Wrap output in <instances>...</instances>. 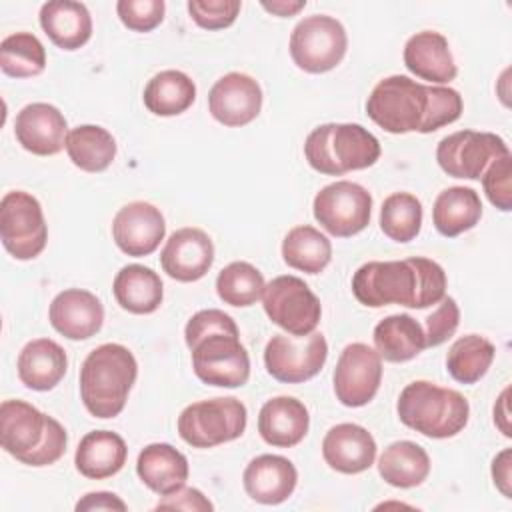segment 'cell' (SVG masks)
I'll return each mask as SVG.
<instances>
[{
  "label": "cell",
  "mask_w": 512,
  "mask_h": 512,
  "mask_svg": "<svg viewBox=\"0 0 512 512\" xmlns=\"http://www.w3.org/2000/svg\"><path fill=\"white\" fill-rule=\"evenodd\" d=\"M240 0H190L188 14L204 30L228 28L240 14Z\"/></svg>",
  "instance_id": "43"
},
{
  "label": "cell",
  "mask_w": 512,
  "mask_h": 512,
  "mask_svg": "<svg viewBox=\"0 0 512 512\" xmlns=\"http://www.w3.org/2000/svg\"><path fill=\"white\" fill-rule=\"evenodd\" d=\"M242 484L254 502L276 506L292 496L298 484V470L284 456L260 454L244 468Z\"/></svg>",
  "instance_id": "21"
},
{
  "label": "cell",
  "mask_w": 512,
  "mask_h": 512,
  "mask_svg": "<svg viewBox=\"0 0 512 512\" xmlns=\"http://www.w3.org/2000/svg\"><path fill=\"white\" fill-rule=\"evenodd\" d=\"M40 26L62 50H78L92 36V16L82 2L50 0L40 8Z\"/></svg>",
  "instance_id": "27"
},
{
  "label": "cell",
  "mask_w": 512,
  "mask_h": 512,
  "mask_svg": "<svg viewBox=\"0 0 512 512\" xmlns=\"http://www.w3.org/2000/svg\"><path fill=\"white\" fill-rule=\"evenodd\" d=\"M14 134L26 152L54 156L66 148L68 124L56 106L48 102H32L16 114Z\"/></svg>",
  "instance_id": "19"
},
{
  "label": "cell",
  "mask_w": 512,
  "mask_h": 512,
  "mask_svg": "<svg viewBox=\"0 0 512 512\" xmlns=\"http://www.w3.org/2000/svg\"><path fill=\"white\" fill-rule=\"evenodd\" d=\"M374 346L386 362H408L426 348V336L410 314H390L374 326Z\"/></svg>",
  "instance_id": "31"
},
{
  "label": "cell",
  "mask_w": 512,
  "mask_h": 512,
  "mask_svg": "<svg viewBox=\"0 0 512 512\" xmlns=\"http://www.w3.org/2000/svg\"><path fill=\"white\" fill-rule=\"evenodd\" d=\"M260 4H262L264 10H268V12L274 14V16L290 18V16L298 14V12L306 6V0H272V2L262 0Z\"/></svg>",
  "instance_id": "49"
},
{
  "label": "cell",
  "mask_w": 512,
  "mask_h": 512,
  "mask_svg": "<svg viewBox=\"0 0 512 512\" xmlns=\"http://www.w3.org/2000/svg\"><path fill=\"white\" fill-rule=\"evenodd\" d=\"M380 142L360 124L328 122L316 126L304 142L308 164L326 176H342L378 162Z\"/></svg>",
  "instance_id": "5"
},
{
  "label": "cell",
  "mask_w": 512,
  "mask_h": 512,
  "mask_svg": "<svg viewBox=\"0 0 512 512\" xmlns=\"http://www.w3.org/2000/svg\"><path fill=\"white\" fill-rule=\"evenodd\" d=\"M166 12L164 0H118L116 14L120 22L134 32H150L162 24Z\"/></svg>",
  "instance_id": "42"
},
{
  "label": "cell",
  "mask_w": 512,
  "mask_h": 512,
  "mask_svg": "<svg viewBox=\"0 0 512 512\" xmlns=\"http://www.w3.org/2000/svg\"><path fill=\"white\" fill-rule=\"evenodd\" d=\"M214 244L200 228H180L170 234L162 252V270L178 282H196L212 268Z\"/></svg>",
  "instance_id": "18"
},
{
  "label": "cell",
  "mask_w": 512,
  "mask_h": 512,
  "mask_svg": "<svg viewBox=\"0 0 512 512\" xmlns=\"http://www.w3.org/2000/svg\"><path fill=\"white\" fill-rule=\"evenodd\" d=\"M352 294L368 308L400 304L422 310L446 296V272L438 262L424 256L372 260L354 272Z\"/></svg>",
  "instance_id": "1"
},
{
  "label": "cell",
  "mask_w": 512,
  "mask_h": 512,
  "mask_svg": "<svg viewBox=\"0 0 512 512\" xmlns=\"http://www.w3.org/2000/svg\"><path fill=\"white\" fill-rule=\"evenodd\" d=\"M66 152L76 168L84 172H102L116 158V140L102 126L82 124L68 132Z\"/></svg>",
  "instance_id": "34"
},
{
  "label": "cell",
  "mask_w": 512,
  "mask_h": 512,
  "mask_svg": "<svg viewBox=\"0 0 512 512\" xmlns=\"http://www.w3.org/2000/svg\"><path fill=\"white\" fill-rule=\"evenodd\" d=\"M164 234L166 222L160 208L144 200L124 204L112 220L116 246L134 258L150 256L164 240Z\"/></svg>",
  "instance_id": "17"
},
{
  "label": "cell",
  "mask_w": 512,
  "mask_h": 512,
  "mask_svg": "<svg viewBox=\"0 0 512 512\" xmlns=\"http://www.w3.org/2000/svg\"><path fill=\"white\" fill-rule=\"evenodd\" d=\"M246 406L234 396H216L188 404L178 416V434L192 448H214L240 438L246 430Z\"/></svg>",
  "instance_id": "7"
},
{
  "label": "cell",
  "mask_w": 512,
  "mask_h": 512,
  "mask_svg": "<svg viewBox=\"0 0 512 512\" xmlns=\"http://www.w3.org/2000/svg\"><path fill=\"white\" fill-rule=\"evenodd\" d=\"M508 388L500 394V398H498V402H496V406H494V424L502 430V434L506 436V438H510L512 436V432H510V426H508Z\"/></svg>",
  "instance_id": "50"
},
{
  "label": "cell",
  "mask_w": 512,
  "mask_h": 512,
  "mask_svg": "<svg viewBox=\"0 0 512 512\" xmlns=\"http://www.w3.org/2000/svg\"><path fill=\"white\" fill-rule=\"evenodd\" d=\"M136 474L158 496L180 490L190 474L186 456L166 442H154L140 450Z\"/></svg>",
  "instance_id": "26"
},
{
  "label": "cell",
  "mask_w": 512,
  "mask_h": 512,
  "mask_svg": "<svg viewBox=\"0 0 512 512\" xmlns=\"http://www.w3.org/2000/svg\"><path fill=\"white\" fill-rule=\"evenodd\" d=\"M282 258L294 270L320 274L332 260V244L310 224L294 226L282 240Z\"/></svg>",
  "instance_id": "35"
},
{
  "label": "cell",
  "mask_w": 512,
  "mask_h": 512,
  "mask_svg": "<svg viewBox=\"0 0 512 512\" xmlns=\"http://www.w3.org/2000/svg\"><path fill=\"white\" fill-rule=\"evenodd\" d=\"M422 202L410 192H394L380 208V230L394 242L406 244L420 234Z\"/></svg>",
  "instance_id": "38"
},
{
  "label": "cell",
  "mask_w": 512,
  "mask_h": 512,
  "mask_svg": "<svg viewBox=\"0 0 512 512\" xmlns=\"http://www.w3.org/2000/svg\"><path fill=\"white\" fill-rule=\"evenodd\" d=\"M0 444L26 466H50L58 462L68 444L64 426L24 400L0 404Z\"/></svg>",
  "instance_id": "2"
},
{
  "label": "cell",
  "mask_w": 512,
  "mask_h": 512,
  "mask_svg": "<svg viewBox=\"0 0 512 512\" xmlns=\"http://www.w3.org/2000/svg\"><path fill=\"white\" fill-rule=\"evenodd\" d=\"M112 292L122 310L132 314H152L162 304L164 284L152 268L128 264L114 276Z\"/></svg>",
  "instance_id": "29"
},
{
  "label": "cell",
  "mask_w": 512,
  "mask_h": 512,
  "mask_svg": "<svg viewBox=\"0 0 512 512\" xmlns=\"http://www.w3.org/2000/svg\"><path fill=\"white\" fill-rule=\"evenodd\" d=\"M378 472L382 480L394 488H414L428 478L430 456L420 444L398 440L380 454Z\"/></svg>",
  "instance_id": "32"
},
{
  "label": "cell",
  "mask_w": 512,
  "mask_h": 512,
  "mask_svg": "<svg viewBox=\"0 0 512 512\" xmlns=\"http://www.w3.org/2000/svg\"><path fill=\"white\" fill-rule=\"evenodd\" d=\"M144 106L156 116H178L196 100V84L180 70L154 74L144 88Z\"/></svg>",
  "instance_id": "33"
},
{
  "label": "cell",
  "mask_w": 512,
  "mask_h": 512,
  "mask_svg": "<svg viewBox=\"0 0 512 512\" xmlns=\"http://www.w3.org/2000/svg\"><path fill=\"white\" fill-rule=\"evenodd\" d=\"M266 316L290 336H306L316 330L322 304L310 286L292 274L272 278L262 292Z\"/></svg>",
  "instance_id": "10"
},
{
  "label": "cell",
  "mask_w": 512,
  "mask_h": 512,
  "mask_svg": "<svg viewBox=\"0 0 512 512\" xmlns=\"http://www.w3.org/2000/svg\"><path fill=\"white\" fill-rule=\"evenodd\" d=\"M328 358V342L322 332L306 336L274 334L264 348L268 374L284 384H300L314 378Z\"/></svg>",
  "instance_id": "13"
},
{
  "label": "cell",
  "mask_w": 512,
  "mask_h": 512,
  "mask_svg": "<svg viewBox=\"0 0 512 512\" xmlns=\"http://www.w3.org/2000/svg\"><path fill=\"white\" fill-rule=\"evenodd\" d=\"M462 96L458 90L450 86H434L430 84V102L426 120L420 128V134H430L442 126L456 122L462 116Z\"/></svg>",
  "instance_id": "40"
},
{
  "label": "cell",
  "mask_w": 512,
  "mask_h": 512,
  "mask_svg": "<svg viewBox=\"0 0 512 512\" xmlns=\"http://www.w3.org/2000/svg\"><path fill=\"white\" fill-rule=\"evenodd\" d=\"M138 376L134 354L116 342L96 346L80 368V398L94 418L118 416Z\"/></svg>",
  "instance_id": "3"
},
{
  "label": "cell",
  "mask_w": 512,
  "mask_h": 512,
  "mask_svg": "<svg viewBox=\"0 0 512 512\" xmlns=\"http://www.w3.org/2000/svg\"><path fill=\"white\" fill-rule=\"evenodd\" d=\"M192 368L198 380L218 388H240L250 378V356L240 336L214 332L192 348Z\"/></svg>",
  "instance_id": "12"
},
{
  "label": "cell",
  "mask_w": 512,
  "mask_h": 512,
  "mask_svg": "<svg viewBox=\"0 0 512 512\" xmlns=\"http://www.w3.org/2000/svg\"><path fill=\"white\" fill-rule=\"evenodd\" d=\"M348 48L344 26L326 14L302 18L290 34V56L294 64L310 74L336 68Z\"/></svg>",
  "instance_id": "8"
},
{
  "label": "cell",
  "mask_w": 512,
  "mask_h": 512,
  "mask_svg": "<svg viewBox=\"0 0 512 512\" xmlns=\"http://www.w3.org/2000/svg\"><path fill=\"white\" fill-rule=\"evenodd\" d=\"M404 426L426 438H452L462 432L470 418L468 400L452 388L428 380H414L404 386L396 402Z\"/></svg>",
  "instance_id": "4"
},
{
  "label": "cell",
  "mask_w": 512,
  "mask_h": 512,
  "mask_svg": "<svg viewBox=\"0 0 512 512\" xmlns=\"http://www.w3.org/2000/svg\"><path fill=\"white\" fill-rule=\"evenodd\" d=\"M494 344L480 334L460 336L448 350L446 370L460 384H476L494 360Z\"/></svg>",
  "instance_id": "36"
},
{
  "label": "cell",
  "mask_w": 512,
  "mask_h": 512,
  "mask_svg": "<svg viewBox=\"0 0 512 512\" xmlns=\"http://www.w3.org/2000/svg\"><path fill=\"white\" fill-rule=\"evenodd\" d=\"M264 276L250 262H230L216 276V292L224 304L246 308L256 304L264 292Z\"/></svg>",
  "instance_id": "39"
},
{
  "label": "cell",
  "mask_w": 512,
  "mask_h": 512,
  "mask_svg": "<svg viewBox=\"0 0 512 512\" xmlns=\"http://www.w3.org/2000/svg\"><path fill=\"white\" fill-rule=\"evenodd\" d=\"M510 458H512V450L510 448H504L500 454H496V458L492 460V480H494V486L506 496V498H512V492H510Z\"/></svg>",
  "instance_id": "48"
},
{
  "label": "cell",
  "mask_w": 512,
  "mask_h": 512,
  "mask_svg": "<svg viewBox=\"0 0 512 512\" xmlns=\"http://www.w3.org/2000/svg\"><path fill=\"white\" fill-rule=\"evenodd\" d=\"M214 332H226V334L240 336L238 326H236V322H234L232 316H228L226 312H222V310H218V308H208V310L196 312V314L186 322V328H184L186 346L192 348L198 340H202L204 336L214 334Z\"/></svg>",
  "instance_id": "44"
},
{
  "label": "cell",
  "mask_w": 512,
  "mask_h": 512,
  "mask_svg": "<svg viewBox=\"0 0 512 512\" xmlns=\"http://www.w3.org/2000/svg\"><path fill=\"white\" fill-rule=\"evenodd\" d=\"M312 212L328 234L350 238L370 224L372 196L356 182L336 180L314 196Z\"/></svg>",
  "instance_id": "11"
},
{
  "label": "cell",
  "mask_w": 512,
  "mask_h": 512,
  "mask_svg": "<svg viewBox=\"0 0 512 512\" xmlns=\"http://www.w3.org/2000/svg\"><path fill=\"white\" fill-rule=\"evenodd\" d=\"M212 502L198 490V488H186L162 496V500L156 504V510H188V512H208L212 510Z\"/></svg>",
  "instance_id": "46"
},
{
  "label": "cell",
  "mask_w": 512,
  "mask_h": 512,
  "mask_svg": "<svg viewBox=\"0 0 512 512\" xmlns=\"http://www.w3.org/2000/svg\"><path fill=\"white\" fill-rule=\"evenodd\" d=\"M430 102V84H420L408 76L394 74L380 80L368 100L366 114L390 134L420 132Z\"/></svg>",
  "instance_id": "6"
},
{
  "label": "cell",
  "mask_w": 512,
  "mask_h": 512,
  "mask_svg": "<svg viewBox=\"0 0 512 512\" xmlns=\"http://www.w3.org/2000/svg\"><path fill=\"white\" fill-rule=\"evenodd\" d=\"M208 110L224 126H246L262 110V88L244 72H228L210 88Z\"/></svg>",
  "instance_id": "16"
},
{
  "label": "cell",
  "mask_w": 512,
  "mask_h": 512,
  "mask_svg": "<svg viewBox=\"0 0 512 512\" xmlns=\"http://www.w3.org/2000/svg\"><path fill=\"white\" fill-rule=\"evenodd\" d=\"M510 154L506 142L492 132L458 130L444 136L436 146L438 166L452 178L478 180L488 164Z\"/></svg>",
  "instance_id": "14"
},
{
  "label": "cell",
  "mask_w": 512,
  "mask_h": 512,
  "mask_svg": "<svg viewBox=\"0 0 512 512\" xmlns=\"http://www.w3.org/2000/svg\"><path fill=\"white\" fill-rule=\"evenodd\" d=\"M0 68L10 78H32L46 68L44 44L32 32H16L0 42Z\"/></svg>",
  "instance_id": "37"
},
{
  "label": "cell",
  "mask_w": 512,
  "mask_h": 512,
  "mask_svg": "<svg viewBox=\"0 0 512 512\" xmlns=\"http://www.w3.org/2000/svg\"><path fill=\"white\" fill-rule=\"evenodd\" d=\"M78 512H92V510H118V512H126L128 506L126 502L114 494V492H88L84 494L76 506H74Z\"/></svg>",
  "instance_id": "47"
},
{
  "label": "cell",
  "mask_w": 512,
  "mask_h": 512,
  "mask_svg": "<svg viewBox=\"0 0 512 512\" xmlns=\"http://www.w3.org/2000/svg\"><path fill=\"white\" fill-rule=\"evenodd\" d=\"M404 66L434 86L448 84L456 78L458 68L444 34L436 30H422L408 38L404 44Z\"/></svg>",
  "instance_id": "23"
},
{
  "label": "cell",
  "mask_w": 512,
  "mask_h": 512,
  "mask_svg": "<svg viewBox=\"0 0 512 512\" xmlns=\"http://www.w3.org/2000/svg\"><path fill=\"white\" fill-rule=\"evenodd\" d=\"M322 456L336 472L360 474L374 464L376 440L360 424H336L322 440Z\"/></svg>",
  "instance_id": "22"
},
{
  "label": "cell",
  "mask_w": 512,
  "mask_h": 512,
  "mask_svg": "<svg viewBox=\"0 0 512 512\" xmlns=\"http://www.w3.org/2000/svg\"><path fill=\"white\" fill-rule=\"evenodd\" d=\"M310 414L304 402L294 396H276L264 402L258 414V432L270 446L292 448L304 440Z\"/></svg>",
  "instance_id": "24"
},
{
  "label": "cell",
  "mask_w": 512,
  "mask_h": 512,
  "mask_svg": "<svg viewBox=\"0 0 512 512\" xmlns=\"http://www.w3.org/2000/svg\"><path fill=\"white\" fill-rule=\"evenodd\" d=\"M0 240L16 260H34L48 242V226L40 202L24 192H6L0 200Z\"/></svg>",
  "instance_id": "9"
},
{
  "label": "cell",
  "mask_w": 512,
  "mask_h": 512,
  "mask_svg": "<svg viewBox=\"0 0 512 512\" xmlns=\"http://www.w3.org/2000/svg\"><path fill=\"white\" fill-rule=\"evenodd\" d=\"M480 178L490 204L502 212H510L512 210V184H510L512 154H504L492 160Z\"/></svg>",
  "instance_id": "41"
},
{
  "label": "cell",
  "mask_w": 512,
  "mask_h": 512,
  "mask_svg": "<svg viewBox=\"0 0 512 512\" xmlns=\"http://www.w3.org/2000/svg\"><path fill=\"white\" fill-rule=\"evenodd\" d=\"M334 394L348 408L366 406L382 382L380 354L362 342L348 344L334 368Z\"/></svg>",
  "instance_id": "15"
},
{
  "label": "cell",
  "mask_w": 512,
  "mask_h": 512,
  "mask_svg": "<svg viewBox=\"0 0 512 512\" xmlns=\"http://www.w3.org/2000/svg\"><path fill=\"white\" fill-rule=\"evenodd\" d=\"M18 378L36 392H48L60 384L68 368L64 348L50 338L30 340L18 354Z\"/></svg>",
  "instance_id": "25"
},
{
  "label": "cell",
  "mask_w": 512,
  "mask_h": 512,
  "mask_svg": "<svg viewBox=\"0 0 512 512\" xmlns=\"http://www.w3.org/2000/svg\"><path fill=\"white\" fill-rule=\"evenodd\" d=\"M482 218V200L474 188L450 186L442 190L432 206V224L446 236L456 238L472 230Z\"/></svg>",
  "instance_id": "30"
},
{
  "label": "cell",
  "mask_w": 512,
  "mask_h": 512,
  "mask_svg": "<svg viewBox=\"0 0 512 512\" xmlns=\"http://www.w3.org/2000/svg\"><path fill=\"white\" fill-rule=\"evenodd\" d=\"M126 456L128 448L120 434L112 430H92L82 436L74 454V464L82 476L104 480L122 470Z\"/></svg>",
  "instance_id": "28"
},
{
  "label": "cell",
  "mask_w": 512,
  "mask_h": 512,
  "mask_svg": "<svg viewBox=\"0 0 512 512\" xmlns=\"http://www.w3.org/2000/svg\"><path fill=\"white\" fill-rule=\"evenodd\" d=\"M48 320L52 328L68 340H88L104 324V306L100 298L82 288H68L54 296Z\"/></svg>",
  "instance_id": "20"
},
{
  "label": "cell",
  "mask_w": 512,
  "mask_h": 512,
  "mask_svg": "<svg viewBox=\"0 0 512 512\" xmlns=\"http://www.w3.org/2000/svg\"><path fill=\"white\" fill-rule=\"evenodd\" d=\"M460 324V308L454 298L444 296L438 308L426 318V348H436L454 336Z\"/></svg>",
  "instance_id": "45"
}]
</instances>
